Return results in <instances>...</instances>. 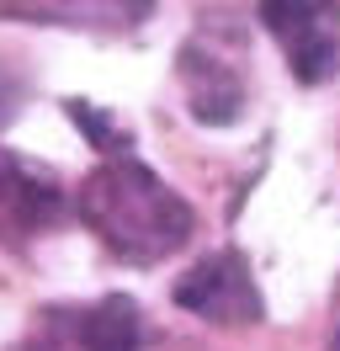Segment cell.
Here are the masks:
<instances>
[{"label":"cell","instance_id":"obj_2","mask_svg":"<svg viewBox=\"0 0 340 351\" xmlns=\"http://www.w3.org/2000/svg\"><path fill=\"white\" fill-rule=\"evenodd\" d=\"M260 27L303 86H324L340 69V0H260Z\"/></svg>","mask_w":340,"mask_h":351},{"label":"cell","instance_id":"obj_7","mask_svg":"<svg viewBox=\"0 0 340 351\" xmlns=\"http://www.w3.org/2000/svg\"><path fill=\"white\" fill-rule=\"evenodd\" d=\"M59 325L69 330L75 351H138V341H144V319L123 293H112L90 308H64Z\"/></svg>","mask_w":340,"mask_h":351},{"label":"cell","instance_id":"obj_4","mask_svg":"<svg viewBox=\"0 0 340 351\" xmlns=\"http://www.w3.org/2000/svg\"><path fill=\"white\" fill-rule=\"evenodd\" d=\"M64 219V192L53 171L21 154H0V245H27Z\"/></svg>","mask_w":340,"mask_h":351},{"label":"cell","instance_id":"obj_8","mask_svg":"<svg viewBox=\"0 0 340 351\" xmlns=\"http://www.w3.org/2000/svg\"><path fill=\"white\" fill-rule=\"evenodd\" d=\"M64 112H69V117L80 123L85 138H90V144H96L106 160H112V154H127V149H133V138H127V133L117 128V123H112L101 107H90V101H64Z\"/></svg>","mask_w":340,"mask_h":351},{"label":"cell","instance_id":"obj_9","mask_svg":"<svg viewBox=\"0 0 340 351\" xmlns=\"http://www.w3.org/2000/svg\"><path fill=\"white\" fill-rule=\"evenodd\" d=\"M330 351H340V330H335V341H330Z\"/></svg>","mask_w":340,"mask_h":351},{"label":"cell","instance_id":"obj_6","mask_svg":"<svg viewBox=\"0 0 340 351\" xmlns=\"http://www.w3.org/2000/svg\"><path fill=\"white\" fill-rule=\"evenodd\" d=\"M181 80H186V107L197 112V123L223 128L245 112V80L234 69L229 53H218L208 43H186L181 53Z\"/></svg>","mask_w":340,"mask_h":351},{"label":"cell","instance_id":"obj_3","mask_svg":"<svg viewBox=\"0 0 340 351\" xmlns=\"http://www.w3.org/2000/svg\"><path fill=\"white\" fill-rule=\"evenodd\" d=\"M175 304L208 325H260L266 319V298H260L255 271L239 250H212L191 271H181Z\"/></svg>","mask_w":340,"mask_h":351},{"label":"cell","instance_id":"obj_5","mask_svg":"<svg viewBox=\"0 0 340 351\" xmlns=\"http://www.w3.org/2000/svg\"><path fill=\"white\" fill-rule=\"evenodd\" d=\"M154 0H0L5 22L75 27V32H127L149 22Z\"/></svg>","mask_w":340,"mask_h":351},{"label":"cell","instance_id":"obj_1","mask_svg":"<svg viewBox=\"0 0 340 351\" xmlns=\"http://www.w3.org/2000/svg\"><path fill=\"white\" fill-rule=\"evenodd\" d=\"M80 219L96 240L127 266H160L170 261L197 229L186 197H175L160 176L138 165L133 154H112L101 171L85 181Z\"/></svg>","mask_w":340,"mask_h":351}]
</instances>
